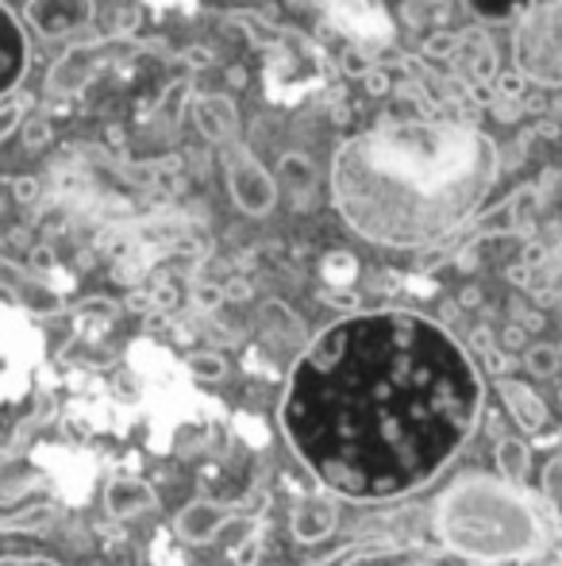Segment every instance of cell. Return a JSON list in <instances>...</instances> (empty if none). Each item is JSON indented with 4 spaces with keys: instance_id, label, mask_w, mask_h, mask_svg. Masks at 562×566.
I'll list each match as a JSON object with an SVG mask.
<instances>
[{
    "instance_id": "obj_1",
    "label": "cell",
    "mask_w": 562,
    "mask_h": 566,
    "mask_svg": "<svg viewBox=\"0 0 562 566\" xmlns=\"http://www.w3.org/2000/svg\"><path fill=\"white\" fill-rule=\"evenodd\" d=\"M481 378L416 313L351 316L320 332L289 374L282 428L297 459L347 501H390L432 482L470 440Z\"/></svg>"
},
{
    "instance_id": "obj_2",
    "label": "cell",
    "mask_w": 562,
    "mask_h": 566,
    "mask_svg": "<svg viewBox=\"0 0 562 566\" xmlns=\"http://www.w3.org/2000/svg\"><path fill=\"white\" fill-rule=\"evenodd\" d=\"M501 155L458 119H385L331 158V201L347 228L382 247H427L478 212Z\"/></svg>"
},
{
    "instance_id": "obj_3",
    "label": "cell",
    "mask_w": 562,
    "mask_h": 566,
    "mask_svg": "<svg viewBox=\"0 0 562 566\" xmlns=\"http://www.w3.org/2000/svg\"><path fill=\"white\" fill-rule=\"evenodd\" d=\"M443 544L470 563H524L548 552V528L532 501L505 478H463L435 505Z\"/></svg>"
},
{
    "instance_id": "obj_4",
    "label": "cell",
    "mask_w": 562,
    "mask_h": 566,
    "mask_svg": "<svg viewBox=\"0 0 562 566\" xmlns=\"http://www.w3.org/2000/svg\"><path fill=\"white\" fill-rule=\"evenodd\" d=\"M517 74L536 85H562V0L532 4L517 28Z\"/></svg>"
},
{
    "instance_id": "obj_5",
    "label": "cell",
    "mask_w": 562,
    "mask_h": 566,
    "mask_svg": "<svg viewBox=\"0 0 562 566\" xmlns=\"http://www.w3.org/2000/svg\"><path fill=\"white\" fill-rule=\"evenodd\" d=\"M224 178H227V189H232L235 205H240L247 217H266V212H274V205H278V181L258 163L255 150L240 147V143H227Z\"/></svg>"
},
{
    "instance_id": "obj_6",
    "label": "cell",
    "mask_w": 562,
    "mask_h": 566,
    "mask_svg": "<svg viewBox=\"0 0 562 566\" xmlns=\"http://www.w3.org/2000/svg\"><path fill=\"white\" fill-rule=\"evenodd\" d=\"M93 0H28V23L46 39L74 35L89 23Z\"/></svg>"
},
{
    "instance_id": "obj_7",
    "label": "cell",
    "mask_w": 562,
    "mask_h": 566,
    "mask_svg": "<svg viewBox=\"0 0 562 566\" xmlns=\"http://www.w3.org/2000/svg\"><path fill=\"white\" fill-rule=\"evenodd\" d=\"M23 66H28V35H23L12 8L0 4V97L8 90H15V82L23 77Z\"/></svg>"
},
{
    "instance_id": "obj_8",
    "label": "cell",
    "mask_w": 562,
    "mask_h": 566,
    "mask_svg": "<svg viewBox=\"0 0 562 566\" xmlns=\"http://www.w3.org/2000/svg\"><path fill=\"white\" fill-rule=\"evenodd\" d=\"M336 521H339V505L331 497H300L293 505V516H289V528L300 544H320L336 532Z\"/></svg>"
},
{
    "instance_id": "obj_9",
    "label": "cell",
    "mask_w": 562,
    "mask_h": 566,
    "mask_svg": "<svg viewBox=\"0 0 562 566\" xmlns=\"http://www.w3.org/2000/svg\"><path fill=\"white\" fill-rule=\"evenodd\" d=\"M193 124L201 127L204 139L212 143H235V135H240V113H235V105L227 97H220V93H201V97L193 101Z\"/></svg>"
},
{
    "instance_id": "obj_10",
    "label": "cell",
    "mask_w": 562,
    "mask_h": 566,
    "mask_svg": "<svg viewBox=\"0 0 562 566\" xmlns=\"http://www.w3.org/2000/svg\"><path fill=\"white\" fill-rule=\"evenodd\" d=\"M93 74H97V46H93V43L70 46V51L54 62L51 77H46V90L66 93V97H70V93H82L85 85L93 82Z\"/></svg>"
},
{
    "instance_id": "obj_11",
    "label": "cell",
    "mask_w": 562,
    "mask_h": 566,
    "mask_svg": "<svg viewBox=\"0 0 562 566\" xmlns=\"http://www.w3.org/2000/svg\"><path fill=\"white\" fill-rule=\"evenodd\" d=\"M227 516H232V509L216 505V501H209V497H197L181 509L173 528H178V536L185 539V544H209V539H216V532L227 524Z\"/></svg>"
},
{
    "instance_id": "obj_12",
    "label": "cell",
    "mask_w": 562,
    "mask_h": 566,
    "mask_svg": "<svg viewBox=\"0 0 562 566\" xmlns=\"http://www.w3.org/2000/svg\"><path fill=\"white\" fill-rule=\"evenodd\" d=\"M155 485L142 482V478H113L105 490V509L116 521H131V516L155 509Z\"/></svg>"
},
{
    "instance_id": "obj_13",
    "label": "cell",
    "mask_w": 562,
    "mask_h": 566,
    "mask_svg": "<svg viewBox=\"0 0 562 566\" xmlns=\"http://www.w3.org/2000/svg\"><path fill=\"white\" fill-rule=\"evenodd\" d=\"M501 397L509 405L512 420H517L524 432H540L548 424V405L540 401V394L524 386V381H501Z\"/></svg>"
},
{
    "instance_id": "obj_14",
    "label": "cell",
    "mask_w": 562,
    "mask_h": 566,
    "mask_svg": "<svg viewBox=\"0 0 562 566\" xmlns=\"http://www.w3.org/2000/svg\"><path fill=\"white\" fill-rule=\"evenodd\" d=\"M263 332L271 339H282V343H300L305 339V328H300L297 313L282 301H266L263 305Z\"/></svg>"
},
{
    "instance_id": "obj_15",
    "label": "cell",
    "mask_w": 562,
    "mask_h": 566,
    "mask_svg": "<svg viewBox=\"0 0 562 566\" xmlns=\"http://www.w3.org/2000/svg\"><path fill=\"white\" fill-rule=\"evenodd\" d=\"M528 467H532L528 443L517 440V436H505V440L497 443V470H501V478H509V482H524Z\"/></svg>"
},
{
    "instance_id": "obj_16",
    "label": "cell",
    "mask_w": 562,
    "mask_h": 566,
    "mask_svg": "<svg viewBox=\"0 0 562 566\" xmlns=\"http://www.w3.org/2000/svg\"><path fill=\"white\" fill-rule=\"evenodd\" d=\"M470 12L486 23H509V20H520L536 0H466Z\"/></svg>"
},
{
    "instance_id": "obj_17",
    "label": "cell",
    "mask_w": 562,
    "mask_h": 566,
    "mask_svg": "<svg viewBox=\"0 0 562 566\" xmlns=\"http://www.w3.org/2000/svg\"><path fill=\"white\" fill-rule=\"evenodd\" d=\"M185 370L201 381H220L227 374V363L220 355H212V350H197V355L185 358Z\"/></svg>"
},
{
    "instance_id": "obj_18",
    "label": "cell",
    "mask_w": 562,
    "mask_h": 566,
    "mask_svg": "<svg viewBox=\"0 0 562 566\" xmlns=\"http://www.w3.org/2000/svg\"><path fill=\"white\" fill-rule=\"evenodd\" d=\"M559 358H562L559 347H551V343H536V347H528V370H532L536 378H551V374L559 370Z\"/></svg>"
},
{
    "instance_id": "obj_19",
    "label": "cell",
    "mask_w": 562,
    "mask_h": 566,
    "mask_svg": "<svg viewBox=\"0 0 562 566\" xmlns=\"http://www.w3.org/2000/svg\"><path fill=\"white\" fill-rule=\"evenodd\" d=\"M354 259L351 254H328V259H324V277H328V282H336V285H351V277H354Z\"/></svg>"
},
{
    "instance_id": "obj_20",
    "label": "cell",
    "mask_w": 562,
    "mask_h": 566,
    "mask_svg": "<svg viewBox=\"0 0 562 566\" xmlns=\"http://www.w3.org/2000/svg\"><path fill=\"white\" fill-rule=\"evenodd\" d=\"M543 497H548V505L555 509V516L562 521V459L551 462L548 474H543Z\"/></svg>"
},
{
    "instance_id": "obj_21",
    "label": "cell",
    "mask_w": 562,
    "mask_h": 566,
    "mask_svg": "<svg viewBox=\"0 0 562 566\" xmlns=\"http://www.w3.org/2000/svg\"><path fill=\"white\" fill-rule=\"evenodd\" d=\"M424 51L427 54H435V59H447V54H455L458 51V35H432L424 43Z\"/></svg>"
},
{
    "instance_id": "obj_22",
    "label": "cell",
    "mask_w": 562,
    "mask_h": 566,
    "mask_svg": "<svg viewBox=\"0 0 562 566\" xmlns=\"http://www.w3.org/2000/svg\"><path fill=\"white\" fill-rule=\"evenodd\" d=\"M282 170L289 174L293 181H300V186H305V181H312V166H308L300 155H289V158H285V163H282Z\"/></svg>"
},
{
    "instance_id": "obj_23",
    "label": "cell",
    "mask_w": 562,
    "mask_h": 566,
    "mask_svg": "<svg viewBox=\"0 0 562 566\" xmlns=\"http://www.w3.org/2000/svg\"><path fill=\"white\" fill-rule=\"evenodd\" d=\"M20 116H23V105H4V108H0V139H4L15 124H20Z\"/></svg>"
},
{
    "instance_id": "obj_24",
    "label": "cell",
    "mask_w": 562,
    "mask_h": 566,
    "mask_svg": "<svg viewBox=\"0 0 562 566\" xmlns=\"http://www.w3.org/2000/svg\"><path fill=\"white\" fill-rule=\"evenodd\" d=\"M220 297H224V290H220V285H197V305H201V308L220 305Z\"/></svg>"
},
{
    "instance_id": "obj_25",
    "label": "cell",
    "mask_w": 562,
    "mask_h": 566,
    "mask_svg": "<svg viewBox=\"0 0 562 566\" xmlns=\"http://www.w3.org/2000/svg\"><path fill=\"white\" fill-rule=\"evenodd\" d=\"M505 343H509V347H524V332L509 328V332H505Z\"/></svg>"
},
{
    "instance_id": "obj_26",
    "label": "cell",
    "mask_w": 562,
    "mask_h": 566,
    "mask_svg": "<svg viewBox=\"0 0 562 566\" xmlns=\"http://www.w3.org/2000/svg\"><path fill=\"white\" fill-rule=\"evenodd\" d=\"M489 370H494V374H505V370H509V358H501V355H489Z\"/></svg>"
},
{
    "instance_id": "obj_27",
    "label": "cell",
    "mask_w": 562,
    "mask_h": 566,
    "mask_svg": "<svg viewBox=\"0 0 562 566\" xmlns=\"http://www.w3.org/2000/svg\"><path fill=\"white\" fill-rule=\"evenodd\" d=\"M470 339H474V347H478V350H489V332L486 328H478Z\"/></svg>"
},
{
    "instance_id": "obj_28",
    "label": "cell",
    "mask_w": 562,
    "mask_h": 566,
    "mask_svg": "<svg viewBox=\"0 0 562 566\" xmlns=\"http://www.w3.org/2000/svg\"><path fill=\"white\" fill-rule=\"evenodd\" d=\"M347 70H351V74H362V70H367V66H362V59H359V54H347Z\"/></svg>"
},
{
    "instance_id": "obj_29",
    "label": "cell",
    "mask_w": 562,
    "mask_h": 566,
    "mask_svg": "<svg viewBox=\"0 0 562 566\" xmlns=\"http://www.w3.org/2000/svg\"><path fill=\"white\" fill-rule=\"evenodd\" d=\"M367 85H370V90L382 93V90H385V77H374V74H370V77H367Z\"/></svg>"
},
{
    "instance_id": "obj_30",
    "label": "cell",
    "mask_w": 562,
    "mask_h": 566,
    "mask_svg": "<svg viewBox=\"0 0 562 566\" xmlns=\"http://www.w3.org/2000/svg\"><path fill=\"white\" fill-rule=\"evenodd\" d=\"M559 350H562V347H559Z\"/></svg>"
}]
</instances>
